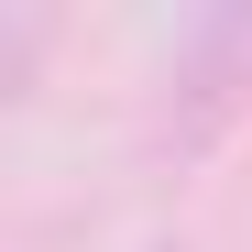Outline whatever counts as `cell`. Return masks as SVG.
<instances>
[{"label": "cell", "instance_id": "obj_2", "mask_svg": "<svg viewBox=\"0 0 252 252\" xmlns=\"http://www.w3.org/2000/svg\"><path fill=\"white\" fill-rule=\"evenodd\" d=\"M154 252H187V241H154Z\"/></svg>", "mask_w": 252, "mask_h": 252}, {"label": "cell", "instance_id": "obj_1", "mask_svg": "<svg viewBox=\"0 0 252 252\" xmlns=\"http://www.w3.org/2000/svg\"><path fill=\"white\" fill-rule=\"evenodd\" d=\"M241 110H252V11H208V22L176 33V55H164L154 154H164V164H197Z\"/></svg>", "mask_w": 252, "mask_h": 252}]
</instances>
